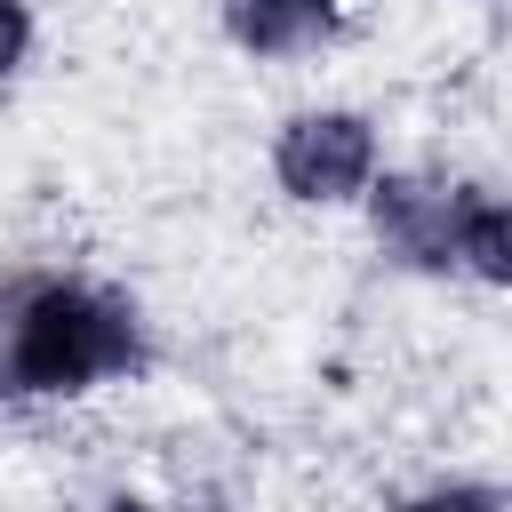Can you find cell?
Returning <instances> with one entry per match:
<instances>
[{
    "label": "cell",
    "mask_w": 512,
    "mask_h": 512,
    "mask_svg": "<svg viewBox=\"0 0 512 512\" xmlns=\"http://www.w3.org/2000/svg\"><path fill=\"white\" fill-rule=\"evenodd\" d=\"M104 512H160V504H136V496H120V504H104Z\"/></svg>",
    "instance_id": "8"
},
{
    "label": "cell",
    "mask_w": 512,
    "mask_h": 512,
    "mask_svg": "<svg viewBox=\"0 0 512 512\" xmlns=\"http://www.w3.org/2000/svg\"><path fill=\"white\" fill-rule=\"evenodd\" d=\"M32 56V8L24 0H0V80Z\"/></svg>",
    "instance_id": "7"
},
{
    "label": "cell",
    "mask_w": 512,
    "mask_h": 512,
    "mask_svg": "<svg viewBox=\"0 0 512 512\" xmlns=\"http://www.w3.org/2000/svg\"><path fill=\"white\" fill-rule=\"evenodd\" d=\"M336 8L344 0H224V24L256 56H296V48H312L336 24Z\"/></svg>",
    "instance_id": "4"
},
{
    "label": "cell",
    "mask_w": 512,
    "mask_h": 512,
    "mask_svg": "<svg viewBox=\"0 0 512 512\" xmlns=\"http://www.w3.org/2000/svg\"><path fill=\"white\" fill-rule=\"evenodd\" d=\"M472 184H440V176H368V224L376 240L416 264V272H456V216H464Z\"/></svg>",
    "instance_id": "3"
},
{
    "label": "cell",
    "mask_w": 512,
    "mask_h": 512,
    "mask_svg": "<svg viewBox=\"0 0 512 512\" xmlns=\"http://www.w3.org/2000/svg\"><path fill=\"white\" fill-rule=\"evenodd\" d=\"M456 272H472V280H512V216H504V200L488 192V184H472V200H464V216H456Z\"/></svg>",
    "instance_id": "5"
},
{
    "label": "cell",
    "mask_w": 512,
    "mask_h": 512,
    "mask_svg": "<svg viewBox=\"0 0 512 512\" xmlns=\"http://www.w3.org/2000/svg\"><path fill=\"white\" fill-rule=\"evenodd\" d=\"M152 360L144 320L128 296L72 280V272H40L24 288H8L0 312V400H72L96 384H120Z\"/></svg>",
    "instance_id": "1"
},
{
    "label": "cell",
    "mask_w": 512,
    "mask_h": 512,
    "mask_svg": "<svg viewBox=\"0 0 512 512\" xmlns=\"http://www.w3.org/2000/svg\"><path fill=\"white\" fill-rule=\"evenodd\" d=\"M392 512H504V496L488 480H448V488H424V496H408Z\"/></svg>",
    "instance_id": "6"
},
{
    "label": "cell",
    "mask_w": 512,
    "mask_h": 512,
    "mask_svg": "<svg viewBox=\"0 0 512 512\" xmlns=\"http://www.w3.org/2000/svg\"><path fill=\"white\" fill-rule=\"evenodd\" d=\"M272 176L288 200L304 208H336V200H360L368 176H376V128L360 112H296L280 136H272Z\"/></svg>",
    "instance_id": "2"
}]
</instances>
